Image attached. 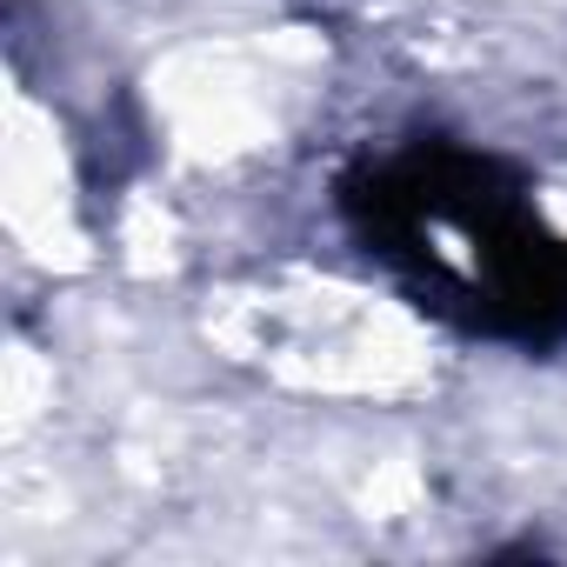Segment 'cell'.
<instances>
[{"label": "cell", "mask_w": 567, "mask_h": 567, "mask_svg": "<svg viewBox=\"0 0 567 567\" xmlns=\"http://www.w3.org/2000/svg\"><path fill=\"white\" fill-rule=\"evenodd\" d=\"M334 220L447 334L514 354L567 348V234L540 214L520 161L421 127L361 147L334 174Z\"/></svg>", "instance_id": "6da1fadb"}]
</instances>
